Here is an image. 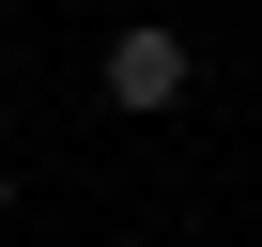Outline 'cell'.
Listing matches in <instances>:
<instances>
[{
    "label": "cell",
    "instance_id": "6da1fadb",
    "mask_svg": "<svg viewBox=\"0 0 262 247\" xmlns=\"http://www.w3.org/2000/svg\"><path fill=\"white\" fill-rule=\"evenodd\" d=\"M108 108H185V31H108Z\"/></svg>",
    "mask_w": 262,
    "mask_h": 247
},
{
    "label": "cell",
    "instance_id": "7a4b0ae2",
    "mask_svg": "<svg viewBox=\"0 0 262 247\" xmlns=\"http://www.w3.org/2000/svg\"><path fill=\"white\" fill-rule=\"evenodd\" d=\"M0 216H16V186H0Z\"/></svg>",
    "mask_w": 262,
    "mask_h": 247
}]
</instances>
